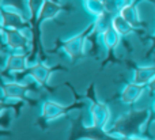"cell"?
<instances>
[{
  "instance_id": "6da1fadb",
  "label": "cell",
  "mask_w": 155,
  "mask_h": 140,
  "mask_svg": "<svg viewBox=\"0 0 155 140\" xmlns=\"http://www.w3.org/2000/svg\"><path fill=\"white\" fill-rule=\"evenodd\" d=\"M147 112H137L128 116H124L116 121V124L110 128L107 133L112 136H116L118 139L129 138V136H139L140 128L147 120Z\"/></svg>"
},
{
  "instance_id": "7a4b0ae2",
  "label": "cell",
  "mask_w": 155,
  "mask_h": 140,
  "mask_svg": "<svg viewBox=\"0 0 155 140\" xmlns=\"http://www.w3.org/2000/svg\"><path fill=\"white\" fill-rule=\"evenodd\" d=\"M91 114V121H93V127L104 129L107 127L110 121V110L107 108V105H105L104 102H95L90 109Z\"/></svg>"
},
{
  "instance_id": "3957f363",
  "label": "cell",
  "mask_w": 155,
  "mask_h": 140,
  "mask_svg": "<svg viewBox=\"0 0 155 140\" xmlns=\"http://www.w3.org/2000/svg\"><path fill=\"white\" fill-rule=\"evenodd\" d=\"M65 114V108L54 101H45L41 106V117L46 121L57 120Z\"/></svg>"
},
{
  "instance_id": "277c9868",
  "label": "cell",
  "mask_w": 155,
  "mask_h": 140,
  "mask_svg": "<svg viewBox=\"0 0 155 140\" xmlns=\"http://www.w3.org/2000/svg\"><path fill=\"white\" fill-rule=\"evenodd\" d=\"M25 93H26V84L18 83V82H8V83H4V86L2 87L3 101H19L25 95Z\"/></svg>"
},
{
  "instance_id": "5b68a950",
  "label": "cell",
  "mask_w": 155,
  "mask_h": 140,
  "mask_svg": "<svg viewBox=\"0 0 155 140\" xmlns=\"http://www.w3.org/2000/svg\"><path fill=\"white\" fill-rule=\"evenodd\" d=\"M143 90H144V87L135 83V82H131V83L125 84V87H124L123 91H121V97H120L121 102L125 103V105H132V103H135L142 97Z\"/></svg>"
},
{
  "instance_id": "8992f818",
  "label": "cell",
  "mask_w": 155,
  "mask_h": 140,
  "mask_svg": "<svg viewBox=\"0 0 155 140\" xmlns=\"http://www.w3.org/2000/svg\"><path fill=\"white\" fill-rule=\"evenodd\" d=\"M84 35L83 34H76L72 35L71 38L64 41L63 44V49L70 57H76L83 54V45H84Z\"/></svg>"
},
{
  "instance_id": "52a82bcc",
  "label": "cell",
  "mask_w": 155,
  "mask_h": 140,
  "mask_svg": "<svg viewBox=\"0 0 155 140\" xmlns=\"http://www.w3.org/2000/svg\"><path fill=\"white\" fill-rule=\"evenodd\" d=\"M155 78V65H140L134 72V80L135 83L140 86H148L150 82Z\"/></svg>"
},
{
  "instance_id": "ba28073f",
  "label": "cell",
  "mask_w": 155,
  "mask_h": 140,
  "mask_svg": "<svg viewBox=\"0 0 155 140\" xmlns=\"http://www.w3.org/2000/svg\"><path fill=\"white\" fill-rule=\"evenodd\" d=\"M112 29L116 33H118L121 37H127L134 31V24L127 22L120 14H116L112 16Z\"/></svg>"
},
{
  "instance_id": "9c48e42d",
  "label": "cell",
  "mask_w": 155,
  "mask_h": 140,
  "mask_svg": "<svg viewBox=\"0 0 155 140\" xmlns=\"http://www.w3.org/2000/svg\"><path fill=\"white\" fill-rule=\"evenodd\" d=\"M30 75L33 76L37 84H45L51 78V68L45 64L37 63L33 68H30Z\"/></svg>"
},
{
  "instance_id": "30bf717a",
  "label": "cell",
  "mask_w": 155,
  "mask_h": 140,
  "mask_svg": "<svg viewBox=\"0 0 155 140\" xmlns=\"http://www.w3.org/2000/svg\"><path fill=\"white\" fill-rule=\"evenodd\" d=\"M60 10H61V7H60L59 3L53 2V0H45V3H44V5H42V10H41L37 19H40V21L53 19L54 16H57Z\"/></svg>"
},
{
  "instance_id": "8fae6325",
  "label": "cell",
  "mask_w": 155,
  "mask_h": 140,
  "mask_svg": "<svg viewBox=\"0 0 155 140\" xmlns=\"http://www.w3.org/2000/svg\"><path fill=\"white\" fill-rule=\"evenodd\" d=\"M99 38H101V42H102V45H104V48L106 49V50H112V49H114L116 46L118 45V42H120V40H121V35L118 34V33H116L114 30L110 27L106 31L102 33V34L99 35Z\"/></svg>"
},
{
  "instance_id": "7c38bea8",
  "label": "cell",
  "mask_w": 155,
  "mask_h": 140,
  "mask_svg": "<svg viewBox=\"0 0 155 140\" xmlns=\"http://www.w3.org/2000/svg\"><path fill=\"white\" fill-rule=\"evenodd\" d=\"M83 7L94 18H98L106 12L104 0H83Z\"/></svg>"
},
{
  "instance_id": "4fadbf2b",
  "label": "cell",
  "mask_w": 155,
  "mask_h": 140,
  "mask_svg": "<svg viewBox=\"0 0 155 140\" xmlns=\"http://www.w3.org/2000/svg\"><path fill=\"white\" fill-rule=\"evenodd\" d=\"M5 68H8L10 72H22L26 68H29L27 56H14V54H10Z\"/></svg>"
},
{
  "instance_id": "5bb4252c",
  "label": "cell",
  "mask_w": 155,
  "mask_h": 140,
  "mask_svg": "<svg viewBox=\"0 0 155 140\" xmlns=\"http://www.w3.org/2000/svg\"><path fill=\"white\" fill-rule=\"evenodd\" d=\"M118 14H120L127 22H129L131 24H136L137 22H139V11H137L136 5L131 2H129L128 4L124 5Z\"/></svg>"
},
{
  "instance_id": "9a60e30c",
  "label": "cell",
  "mask_w": 155,
  "mask_h": 140,
  "mask_svg": "<svg viewBox=\"0 0 155 140\" xmlns=\"http://www.w3.org/2000/svg\"><path fill=\"white\" fill-rule=\"evenodd\" d=\"M8 30V29H7ZM30 42H27L22 34L19 33V30H8V49H15V48H21V46H26Z\"/></svg>"
},
{
  "instance_id": "2e32d148",
  "label": "cell",
  "mask_w": 155,
  "mask_h": 140,
  "mask_svg": "<svg viewBox=\"0 0 155 140\" xmlns=\"http://www.w3.org/2000/svg\"><path fill=\"white\" fill-rule=\"evenodd\" d=\"M112 27V15L107 12H105L104 15L95 18V22H94V29H95V33L98 35H101L104 31H106L107 29Z\"/></svg>"
},
{
  "instance_id": "e0dca14e",
  "label": "cell",
  "mask_w": 155,
  "mask_h": 140,
  "mask_svg": "<svg viewBox=\"0 0 155 140\" xmlns=\"http://www.w3.org/2000/svg\"><path fill=\"white\" fill-rule=\"evenodd\" d=\"M45 3V0H26L27 8H29V12L31 14L34 18H38L41 10H42V5Z\"/></svg>"
},
{
  "instance_id": "ac0fdd59",
  "label": "cell",
  "mask_w": 155,
  "mask_h": 140,
  "mask_svg": "<svg viewBox=\"0 0 155 140\" xmlns=\"http://www.w3.org/2000/svg\"><path fill=\"white\" fill-rule=\"evenodd\" d=\"M18 30H19V33L22 34V37H23L27 42H31L33 41V31H31V29H30L29 26H22L21 29H18Z\"/></svg>"
},
{
  "instance_id": "d6986e66",
  "label": "cell",
  "mask_w": 155,
  "mask_h": 140,
  "mask_svg": "<svg viewBox=\"0 0 155 140\" xmlns=\"http://www.w3.org/2000/svg\"><path fill=\"white\" fill-rule=\"evenodd\" d=\"M91 49V41L88 38H84V45H83V54H86Z\"/></svg>"
},
{
  "instance_id": "ffe728a7",
  "label": "cell",
  "mask_w": 155,
  "mask_h": 140,
  "mask_svg": "<svg viewBox=\"0 0 155 140\" xmlns=\"http://www.w3.org/2000/svg\"><path fill=\"white\" fill-rule=\"evenodd\" d=\"M147 89L150 90V93H153V94H155V78L150 82V84L147 86Z\"/></svg>"
},
{
  "instance_id": "44dd1931",
  "label": "cell",
  "mask_w": 155,
  "mask_h": 140,
  "mask_svg": "<svg viewBox=\"0 0 155 140\" xmlns=\"http://www.w3.org/2000/svg\"><path fill=\"white\" fill-rule=\"evenodd\" d=\"M121 140H148V139H144L142 136H129V138H124Z\"/></svg>"
},
{
  "instance_id": "7402d4cb",
  "label": "cell",
  "mask_w": 155,
  "mask_h": 140,
  "mask_svg": "<svg viewBox=\"0 0 155 140\" xmlns=\"http://www.w3.org/2000/svg\"><path fill=\"white\" fill-rule=\"evenodd\" d=\"M153 112H154V114H155V99H154V102H153Z\"/></svg>"
}]
</instances>
